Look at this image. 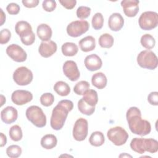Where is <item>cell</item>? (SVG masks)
Returning a JSON list of instances; mask_svg holds the SVG:
<instances>
[{"mask_svg": "<svg viewBox=\"0 0 158 158\" xmlns=\"http://www.w3.org/2000/svg\"><path fill=\"white\" fill-rule=\"evenodd\" d=\"M126 118L129 128L133 133L141 136L150 133L151 130L150 122L141 118V111L138 107H130L127 112Z\"/></svg>", "mask_w": 158, "mask_h": 158, "instance_id": "1", "label": "cell"}, {"mask_svg": "<svg viewBox=\"0 0 158 158\" xmlns=\"http://www.w3.org/2000/svg\"><path fill=\"white\" fill-rule=\"evenodd\" d=\"M73 107L72 101L67 99L61 100L53 109L50 120L51 127L55 130L62 128L68 114Z\"/></svg>", "mask_w": 158, "mask_h": 158, "instance_id": "2", "label": "cell"}, {"mask_svg": "<svg viewBox=\"0 0 158 158\" xmlns=\"http://www.w3.org/2000/svg\"><path fill=\"white\" fill-rule=\"evenodd\" d=\"M130 148L138 154H144L146 151L155 153L158 151V142L152 138H135L131 141Z\"/></svg>", "mask_w": 158, "mask_h": 158, "instance_id": "3", "label": "cell"}, {"mask_svg": "<svg viewBox=\"0 0 158 158\" xmlns=\"http://www.w3.org/2000/svg\"><path fill=\"white\" fill-rule=\"evenodd\" d=\"M27 119L38 128L46 125V117L42 109L37 106H31L27 108L25 112Z\"/></svg>", "mask_w": 158, "mask_h": 158, "instance_id": "4", "label": "cell"}, {"mask_svg": "<svg viewBox=\"0 0 158 158\" xmlns=\"http://www.w3.org/2000/svg\"><path fill=\"white\" fill-rule=\"evenodd\" d=\"M137 62L143 69L154 70L157 67V57L152 51L144 50L138 55Z\"/></svg>", "mask_w": 158, "mask_h": 158, "instance_id": "5", "label": "cell"}, {"mask_svg": "<svg viewBox=\"0 0 158 158\" xmlns=\"http://www.w3.org/2000/svg\"><path fill=\"white\" fill-rule=\"evenodd\" d=\"M138 23L140 28L144 30H151L157 26L158 14L153 11L143 12L139 19Z\"/></svg>", "mask_w": 158, "mask_h": 158, "instance_id": "6", "label": "cell"}, {"mask_svg": "<svg viewBox=\"0 0 158 158\" xmlns=\"http://www.w3.org/2000/svg\"><path fill=\"white\" fill-rule=\"evenodd\" d=\"M107 136L115 146H122L127 142L128 134L122 127L117 126L110 128L107 131Z\"/></svg>", "mask_w": 158, "mask_h": 158, "instance_id": "7", "label": "cell"}, {"mask_svg": "<svg viewBox=\"0 0 158 158\" xmlns=\"http://www.w3.org/2000/svg\"><path fill=\"white\" fill-rule=\"evenodd\" d=\"M33 78L32 72L24 66L18 67L13 73L14 81L20 86L29 85L32 81Z\"/></svg>", "mask_w": 158, "mask_h": 158, "instance_id": "8", "label": "cell"}, {"mask_svg": "<svg viewBox=\"0 0 158 158\" xmlns=\"http://www.w3.org/2000/svg\"><path fill=\"white\" fill-rule=\"evenodd\" d=\"M89 28L86 20H75L70 23L67 27V33L72 37H78L86 33Z\"/></svg>", "mask_w": 158, "mask_h": 158, "instance_id": "9", "label": "cell"}, {"mask_svg": "<svg viewBox=\"0 0 158 158\" xmlns=\"http://www.w3.org/2000/svg\"><path fill=\"white\" fill-rule=\"evenodd\" d=\"M88 121L83 118L77 119L74 124L73 128V137L78 141H81L85 139L88 135Z\"/></svg>", "mask_w": 158, "mask_h": 158, "instance_id": "10", "label": "cell"}, {"mask_svg": "<svg viewBox=\"0 0 158 158\" xmlns=\"http://www.w3.org/2000/svg\"><path fill=\"white\" fill-rule=\"evenodd\" d=\"M6 53L9 57L17 62H23L27 57V54L23 49L16 44L8 46L6 48Z\"/></svg>", "mask_w": 158, "mask_h": 158, "instance_id": "11", "label": "cell"}, {"mask_svg": "<svg viewBox=\"0 0 158 158\" xmlns=\"http://www.w3.org/2000/svg\"><path fill=\"white\" fill-rule=\"evenodd\" d=\"M33 99V94L31 92L23 90L18 89L14 91L11 95L12 101L16 105L22 106L29 102Z\"/></svg>", "mask_w": 158, "mask_h": 158, "instance_id": "12", "label": "cell"}, {"mask_svg": "<svg viewBox=\"0 0 158 158\" xmlns=\"http://www.w3.org/2000/svg\"><path fill=\"white\" fill-rule=\"evenodd\" d=\"M63 72L64 75L71 81H77L80 77V71L75 62L67 60L63 65Z\"/></svg>", "mask_w": 158, "mask_h": 158, "instance_id": "13", "label": "cell"}, {"mask_svg": "<svg viewBox=\"0 0 158 158\" xmlns=\"http://www.w3.org/2000/svg\"><path fill=\"white\" fill-rule=\"evenodd\" d=\"M139 2L138 0H123L121 2V6L126 16L133 17L139 12Z\"/></svg>", "mask_w": 158, "mask_h": 158, "instance_id": "14", "label": "cell"}, {"mask_svg": "<svg viewBox=\"0 0 158 158\" xmlns=\"http://www.w3.org/2000/svg\"><path fill=\"white\" fill-rule=\"evenodd\" d=\"M57 48V44L52 40L43 41L39 46L38 52L42 57L48 58L52 56L56 52Z\"/></svg>", "mask_w": 158, "mask_h": 158, "instance_id": "15", "label": "cell"}, {"mask_svg": "<svg viewBox=\"0 0 158 158\" xmlns=\"http://www.w3.org/2000/svg\"><path fill=\"white\" fill-rule=\"evenodd\" d=\"M84 63L86 68L91 72L100 69L102 65L101 59L95 54L87 56L85 59Z\"/></svg>", "mask_w": 158, "mask_h": 158, "instance_id": "16", "label": "cell"}, {"mask_svg": "<svg viewBox=\"0 0 158 158\" xmlns=\"http://www.w3.org/2000/svg\"><path fill=\"white\" fill-rule=\"evenodd\" d=\"M18 117V112L12 106H7L1 112V118L2 121L7 124L14 122Z\"/></svg>", "mask_w": 158, "mask_h": 158, "instance_id": "17", "label": "cell"}, {"mask_svg": "<svg viewBox=\"0 0 158 158\" xmlns=\"http://www.w3.org/2000/svg\"><path fill=\"white\" fill-rule=\"evenodd\" d=\"M124 25V19L120 13H113L108 20V26L109 28L114 31H118L122 29Z\"/></svg>", "mask_w": 158, "mask_h": 158, "instance_id": "18", "label": "cell"}, {"mask_svg": "<svg viewBox=\"0 0 158 158\" xmlns=\"http://www.w3.org/2000/svg\"><path fill=\"white\" fill-rule=\"evenodd\" d=\"M15 30L20 38L33 33L30 24L28 22L23 20L17 22L15 27Z\"/></svg>", "mask_w": 158, "mask_h": 158, "instance_id": "19", "label": "cell"}, {"mask_svg": "<svg viewBox=\"0 0 158 158\" xmlns=\"http://www.w3.org/2000/svg\"><path fill=\"white\" fill-rule=\"evenodd\" d=\"M36 33L38 38L43 41H48L52 36L51 28L46 23H41L37 27Z\"/></svg>", "mask_w": 158, "mask_h": 158, "instance_id": "20", "label": "cell"}, {"mask_svg": "<svg viewBox=\"0 0 158 158\" xmlns=\"http://www.w3.org/2000/svg\"><path fill=\"white\" fill-rule=\"evenodd\" d=\"M79 46L80 49L83 52H89L94 49L96 47V41L92 36H87L80 40Z\"/></svg>", "mask_w": 158, "mask_h": 158, "instance_id": "21", "label": "cell"}, {"mask_svg": "<svg viewBox=\"0 0 158 158\" xmlns=\"http://www.w3.org/2000/svg\"><path fill=\"white\" fill-rule=\"evenodd\" d=\"M91 83L94 86L101 89L106 86L107 80L102 72H98L92 76Z\"/></svg>", "mask_w": 158, "mask_h": 158, "instance_id": "22", "label": "cell"}, {"mask_svg": "<svg viewBox=\"0 0 158 158\" xmlns=\"http://www.w3.org/2000/svg\"><path fill=\"white\" fill-rule=\"evenodd\" d=\"M57 139L55 135L48 134L43 136L41 139V146L46 149H51L56 146Z\"/></svg>", "mask_w": 158, "mask_h": 158, "instance_id": "23", "label": "cell"}, {"mask_svg": "<svg viewBox=\"0 0 158 158\" xmlns=\"http://www.w3.org/2000/svg\"><path fill=\"white\" fill-rule=\"evenodd\" d=\"M82 99L88 105L95 106L98 101V93L95 90L89 89L85 93Z\"/></svg>", "mask_w": 158, "mask_h": 158, "instance_id": "24", "label": "cell"}, {"mask_svg": "<svg viewBox=\"0 0 158 158\" xmlns=\"http://www.w3.org/2000/svg\"><path fill=\"white\" fill-rule=\"evenodd\" d=\"M104 141L105 138L103 133L99 131L92 133L89 138V142L90 144L95 147L102 146L104 143Z\"/></svg>", "mask_w": 158, "mask_h": 158, "instance_id": "25", "label": "cell"}, {"mask_svg": "<svg viewBox=\"0 0 158 158\" xmlns=\"http://www.w3.org/2000/svg\"><path fill=\"white\" fill-rule=\"evenodd\" d=\"M62 54L65 56H73L78 52V48L77 44L71 42H67L61 47Z\"/></svg>", "mask_w": 158, "mask_h": 158, "instance_id": "26", "label": "cell"}, {"mask_svg": "<svg viewBox=\"0 0 158 158\" xmlns=\"http://www.w3.org/2000/svg\"><path fill=\"white\" fill-rule=\"evenodd\" d=\"M54 90L59 95L61 96H66L70 93V88L67 83L63 81H59L55 83Z\"/></svg>", "mask_w": 158, "mask_h": 158, "instance_id": "27", "label": "cell"}, {"mask_svg": "<svg viewBox=\"0 0 158 158\" xmlns=\"http://www.w3.org/2000/svg\"><path fill=\"white\" fill-rule=\"evenodd\" d=\"M98 42L101 48H110L113 46L114 40L113 36L110 34L104 33L99 38Z\"/></svg>", "mask_w": 158, "mask_h": 158, "instance_id": "28", "label": "cell"}, {"mask_svg": "<svg viewBox=\"0 0 158 158\" xmlns=\"http://www.w3.org/2000/svg\"><path fill=\"white\" fill-rule=\"evenodd\" d=\"M78 109L81 114L86 115H91L95 111V106H91L88 105L82 98L78 102Z\"/></svg>", "mask_w": 158, "mask_h": 158, "instance_id": "29", "label": "cell"}, {"mask_svg": "<svg viewBox=\"0 0 158 158\" xmlns=\"http://www.w3.org/2000/svg\"><path fill=\"white\" fill-rule=\"evenodd\" d=\"M141 45L147 49H152L156 44V40L150 34L143 35L140 40Z\"/></svg>", "mask_w": 158, "mask_h": 158, "instance_id": "30", "label": "cell"}, {"mask_svg": "<svg viewBox=\"0 0 158 158\" xmlns=\"http://www.w3.org/2000/svg\"><path fill=\"white\" fill-rule=\"evenodd\" d=\"M9 134L10 138L14 141H20L23 136L22 129L17 125H15L10 128Z\"/></svg>", "mask_w": 158, "mask_h": 158, "instance_id": "31", "label": "cell"}, {"mask_svg": "<svg viewBox=\"0 0 158 158\" xmlns=\"http://www.w3.org/2000/svg\"><path fill=\"white\" fill-rule=\"evenodd\" d=\"M89 83L86 81H80L78 82L73 88V91L78 95H83L89 89Z\"/></svg>", "mask_w": 158, "mask_h": 158, "instance_id": "32", "label": "cell"}, {"mask_svg": "<svg viewBox=\"0 0 158 158\" xmlns=\"http://www.w3.org/2000/svg\"><path fill=\"white\" fill-rule=\"evenodd\" d=\"M91 23L94 30L101 29L104 23V18L102 14L100 12L96 13L92 18Z\"/></svg>", "mask_w": 158, "mask_h": 158, "instance_id": "33", "label": "cell"}, {"mask_svg": "<svg viewBox=\"0 0 158 158\" xmlns=\"http://www.w3.org/2000/svg\"><path fill=\"white\" fill-rule=\"evenodd\" d=\"M6 154L10 158H17L21 155L22 149L18 145H10L6 149Z\"/></svg>", "mask_w": 158, "mask_h": 158, "instance_id": "34", "label": "cell"}, {"mask_svg": "<svg viewBox=\"0 0 158 158\" xmlns=\"http://www.w3.org/2000/svg\"><path fill=\"white\" fill-rule=\"evenodd\" d=\"M54 101V96L52 93H46L43 94L40 97L41 104L45 106L48 107L51 106Z\"/></svg>", "mask_w": 158, "mask_h": 158, "instance_id": "35", "label": "cell"}, {"mask_svg": "<svg viewBox=\"0 0 158 158\" xmlns=\"http://www.w3.org/2000/svg\"><path fill=\"white\" fill-rule=\"evenodd\" d=\"M77 16L80 19L88 18L91 13V8L87 6H80L77 9Z\"/></svg>", "mask_w": 158, "mask_h": 158, "instance_id": "36", "label": "cell"}, {"mask_svg": "<svg viewBox=\"0 0 158 158\" xmlns=\"http://www.w3.org/2000/svg\"><path fill=\"white\" fill-rule=\"evenodd\" d=\"M11 37V33L7 28H4L0 32V43L1 44H6Z\"/></svg>", "mask_w": 158, "mask_h": 158, "instance_id": "37", "label": "cell"}, {"mask_svg": "<svg viewBox=\"0 0 158 158\" xmlns=\"http://www.w3.org/2000/svg\"><path fill=\"white\" fill-rule=\"evenodd\" d=\"M56 2L53 0H44L43 2L42 6L46 12H52L56 7Z\"/></svg>", "mask_w": 158, "mask_h": 158, "instance_id": "38", "label": "cell"}, {"mask_svg": "<svg viewBox=\"0 0 158 158\" xmlns=\"http://www.w3.org/2000/svg\"><path fill=\"white\" fill-rule=\"evenodd\" d=\"M20 6L19 4L15 2H11L9 3L7 7L6 10L7 12L10 15H16L20 11Z\"/></svg>", "mask_w": 158, "mask_h": 158, "instance_id": "39", "label": "cell"}, {"mask_svg": "<svg viewBox=\"0 0 158 158\" xmlns=\"http://www.w3.org/2000/svg\"><path fill=\"white\" fill-rule=\"evenodd\" d=\"M148 101L150 104L153 106L158 105V93L153 91L149 94L148 96Z\"/></svg>", "mask_w": 158, "mask_h": 158, "instance_id": "40", "label": "cell"}, {"mask_svg": "<svg viewBox=\"0 0 158 158\" xmlns=\"http://www.w3.org/2000/svg\"><path fill=\"white\" fill-rule=\"evenodd\" d=\"M59 2L65 8L67 9H72L77 4V1L76 0H59Z\"/></svg>", "mask_w": 158, "mask_h": 158, "instance_id": "41", "label": "cell"}, {"mask_svg": "<svg viewBox=\"0 0 158 158\" xmlns=\"http://www.w3.org/2000/svg\"><path fill=\"white\" fill-rule=\"evenodd\" d=\"M23 6L28 8H33L36 7L39 3L38 0H23L22 1Z\"/></svg>", "mask_w": 158, "mask_h": 158, "instance_id": "42", "label": "cell"}, {"mask_svg": "<svg viewBox=\"0 0 158 158\" xmlns=\"http://www.w3.org/2000/svg\"><path fill=\"white\" fill-rule=\"evenodd\" d=\"M0 138H1V147H3L6 144L7 138H6V136L3 133H0Z\"/></svg>", "mask_w": 158, "mask_h": 158, "instance_id": "43", "label": "cell"}, {"mask_svg": "<svg viewBox=\"0 0 158 158\" xmlns=\"http://www.w3.org/2000/svg\"><path fill=\"white\" fill-rule=\"evenodd\" d=\"M0 11H1V20L0 25L2 26L6 21V14L4 13L2 9H0Z\"/></svg>", "mask_w": 158, "mask_h": 158, "instance_id": "44", "label": "cell"}, {"mask_svg": "<svg viewBox=\"0 0 158 158\" xmlns=\"http://www.w3.org/2000/svg\"><path fill=\"white\" fill-rule=\"evenodd\" d=\"M6 102V98L4 97L3 95H1V106H2L4 103Z\"/></svg>", "mask_w": 158, "mask_h": 158, "instance_id": "45", "label": "cell"}]
</instances>
